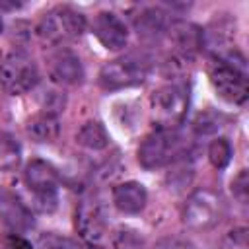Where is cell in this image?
<instances>
[{"instance_id":"6da1fadb","label":"cell","mask_w":249,"mask_h":249,"mask_svg":"<svg viewBox=\"0 0 249 249\" xmlns=\"http://www.w3.org/2000/svg\"><path fill=\"white\" fill-rule=\"evenodd\" d=\"M86 18L84 14L68 8L56 6L43 14L37 23V37L49 47H60L68 41L78 39L86 31Z\"/></svg>"},{"instance_id":"7a4b0ae2","label":"cell","mask_w":249,"mask_h":249,"mask_svg":"<svg viewBox=\"0 0 249 249\" xmlns=\"http://www.w3.org/2000/svg\"><path fill=\"white\" fill-rule=\"evenodd\" d=\"M39 82V68L35 60L21 49H8L0 53V84L12 95H21L33 89Z\"/></svg>"},{"instance_id":"3957f363","label":"cell","mask_w":249,"mask_h":249,"mask_svg":"<svg viewBox=\"0 0 249 249\" xmlns=\"http://www.w3.org/2000/svg\"><path fill=\"white\" fill-rule=\"evenodd\" d=\"M23 179L27 189L33 195V208L51 214L58 206V173L56 169L43 161V160H31L25 165Z\"/></svg>"},{"instance_id":"277c9868","label":"cell","mask_w":249,"mask_h":249,"mask_svg":"<svg viewBox=\"0 0 249 249\" xmlns=\"http://www.w3.org/2000/svg\"><path fill=\"white\" fill-rule=\"evenodd\" d=\"M183 140L175 128H158L148 134L138 146V161L144 169L163 167L179 160Z\"/></svg>"},{"instance_id":"5b68a950","label":"cell","mask_w":249,"mask_h":249,"mask_svg":"<svg viewBox=\"0 0 249 249\" xmlns=\"http://www.w3.org/2000/svg\"><path fill=\"white\" fill-rule=\"evenodd\" d=\"M148 70H150V62L146 56L126 54L103 64L97 80L105 91H117L142 84L148 76Z\"/></svg>"},{"instance_id":"8992f818","label":"cell","mask_w":249,"mask_h":249,"mask_svg":"<svg viewBox=\"0 0 249 249\" xmlns=\"http://www.w3.org/2000/svg\"><path fill=\"white\" fill-rule=\"evenodd\" d=\"M224 198L212 189H196L183 206V224L189 230L204 231L214 228L224 216Z\"/></svg>"},{"instance_id":"52a82bcc","label":"cell","mask_w":249,"mask_h":249,"mask_svg":"<svg viewBox=\"0 0 249 249\" xmlns=\"http://www.w3.org/2000/svg\"><path fill=\"white\" fill-rule=\"evenodd\" d=\"M210 84L216 89V93L233 105H243L249 95V86H247V72L241 66H235L228 60L214 58L210 68H208Z\"/></svg>"},{"instance_id":"ba28073f","label":"cell","mask_w":249,"mask_h":249,"mask_svg":"<svg viewBox=\"0 0 249 249\" xmlns=\"http://www.w3.org/2000/svg\"><path fill=\"white\" fill-rule=\"evenodd\" d=\"M152 111L160 128H175L189 107V88L185 84H167L152 93Z\"/></svg>"},{"instance_id":"9c48e42d","label":"cell","mask_w":249,"mask_h":249,"mask_svg":"<svg viewBox=\"0 0 249 249\" xmlns=\"http://www.w3.org/2000/svg\"><path fill=\"white\" fill-rule=\"evenodd\" d=\"M76 230L80 237L97 243L107 231V216L101 200L93 195L84 196L76 208Z\"/></svg>"},{"instance_id":"30bf717a","label":"cell","mask_w":249,"mask_h":249,"mask_svg":"<svg viewBox=\"0 0 249 249\" xmlns=\"http://www.w3.org/2000/svg\"><path fill=\"white\" fill-rule=\"evenodd\" d=\"M47 72L56 86H78L84 82L82 60L68 47H56L47 56Z\"/></svg>"},{"instance_id":"8fae6325","label":"cell","mask_w":249,"mask_h":249,"mask_svg":"<svg viewBox=\"0 0 249 249\" xmlns=\"http://www.w3.org/2000/svg\"><path fill=\"white\" fill-rule=\"evenodd\" d=\"M0 222L14 233H23L35 224L31 208L6 187H0Z\"/></svg>"},{"instance_id":"7c38bea8","label":"cell","mask_w":249,"mask_h":249,"mask_svg":"<svg viewBox=\"0 0 249 249\" xmlns=\"http://www.w3.org/2000/svg\"><path fill=\"white\" fill-rule=\"evenodd\" d=\"M91 29L97 41L109 51H119L128 41V29L124 21L113 12H99L93 18Z\"/></svg>"},{"instance_id":"4fadbf2b","label":"cell","mask_w":249,"mask_h":249,"mask_svg":"<svg viewBox=\"0 0 249 249\" xmlns=\"http://www.w3.org/2000/svg\"><path fill=\"white\" fill-rule=\"evenodd\" d=\"M230 14H216V18L202 29V47L212 51L218 56L233 51V35H235V21L228 18Z\"/></svg>"},{"instance_id":"5bb4252c","label":"cell","mask_w":249,"mask_h":249,"mask_svg":"<svg viewBox=\"0 0 249 249\" xmlns=\"http://www.w3.org/2000/svg\"><path fill=\"white\" fill-rule=\"evenodd\" d=\"M165 35L175 47L173 54H179L185 58H193V54L202 47V29L185 19H171Z\"/></svg>"},{"instance_id":"9a60e30c","label":"cell","mask_w":249,"mask_h":249,"mask_svg":"<svg viewBox=\"0 0 249 249\" xmlns=\"http://www.w3.org/2000/svg\"><path fill=\"white\" fill-rule=\"evenodd\" d=\"M148 202L146 187L138 181H124L113 187V204L123 214H140Z\"/></svg>"},{"instance_id":"2e32d148","label":"cell","mask_w":249,"mask_h":249,"mask_svg":"<svg viewBox=\"0 0 249 249\" xmlns=\"http://www.w3.org/2000/svg\"><path fill=\"white\" fill-rule=\"evenodd\" d=\"M132 23H134L136 33L144 39H158V37L165 35L167 27H169L167 14L161 8H154V6L142 8L138 14H134Z\"/></svg>"},{"instance_id":"e0dca14e","label":"cell","mask_w":249,"mask_h":249,"mask_svg":"<svg viewBox=\"0 0 249 249\" xmlns=\"http://www.w3.org/2000/svg\"><path fill=\"white\" fill-rule=\"evenodd\" d=\"M25 132L35 142H54L60 134V119L54 113L39 111L25 123Z\"/></svg>"},{"instance_id":"ac0fdd59","label":"cell","mask_w":249,"mask_h":249,"mask_svg":"<svg viewBox=\"0 0 249 249\" xmlns=\"http://www.w3.org/2000/svg\"><path fill=\"white\" fill-rule=\"evenodd\" d=\"M76 142L91 152H101L109 146V134L105 130V126L97 121H88L80 126V130L76 132Z\"/></svg>"},{"instance_id":"d6986e66","label":"cell","mask_w":249,"mask_h":249,"mask_svg":"<svg viewBox=\"0 0 249 249\" xmlns=\"http://www.w3.org/2000/svg\"><path fill=\"white\" fill-rule=\"evenodd\" d=\"M21 161L19 142L6 130H0V171H14Z\"/></svg>"},{"instance_id":"ffe728a7","label":"cell","mask_w":249,"mask_h":249,"mask_svg":"<svg viewBox=\"0 0 249 249\" xmlns=\"http://www.w3.org/2000/svg\"><path fill=\"white\" fill-rule=\"evenodd\" d=\"M208 160L216 169H224L230 160H231V144L228 142V138H214L208 144Z\"/></svg>"},{"instance_id":"44dd1931","label":"cell","mask_w":249,"mask_h":249,"mask_svg":"<svg viewBox=\"0 0 249 249\" xmlns=\"http://www.w3.org/2000/svg\"><path fill=\"white\" fill-rule=\"evenodd\" d=\"M37 249H80V247L74 239L51 231V233H41L39 235Z\"/></svg>"},{"instance_id":"7402d4cb","label":"cell","mask_w":249,"mask_h":249,"mask_svg":"<svg viewBox=\"0 0 249 249\" xmlns=\"http://www.w3.org/2000/svg\"><path fill=\"white\" fill-rule=\"evenodd\" d=\"M222 249H249V230L237 226L222 237Z\"/></svg>"},{"instance_id":"603a6c76","label":"cell","mask_w":249,"mask_h":249,"mask_svg":"<svg viewBox=\"0 0 249 249\" xmlns=\"http://www.w3.org/2000/svg\"><path fill=\"white\" fill-rule=\"evenodd\" d=\"M231 193H233V196H235V200L239 204L245 206L249 202V173H247V169H241L233 177V181H231Z\"/></svg>"},{"instance_id":"cb8c5ba5","label":"cell","mask_w":249,"mask_h":249,"mask_svg":"<svg viewBox=\"0 0 249 249\" xmlns=\"http://www.w3.org/2000/svg\"><path fill=\"white\" fill-rule=\"evenodd\" d=\"M191 179H193V167H191V165H187V163H179V165L175 167V171H171V173L167 175L169 189L173 187L175 191H179V189L187 187V185L191 183Z\"/></svg>"},{"instance_id":"d4e9b609","label":"cell","mask_w":249,"mask_h":249,"mask_svg":"<svg viewBox=\"0 0 249 249\" xmlns=\"http://www.w3.org/2000/svg\"><path fill=\"white\" fill-rule=\"evenodd\" d=\"M142 239L132 230H119L115 235V247L117 249H140Z\"/></svg>"},{"instance_id":"484cf974","label":"cell","mask_w":249,"mask_h":249,"mask_svg":"<svg viewBox=\"0 0 249 249\" xmlns=\"http://www.w3.org/2000/svg\"><path fill=\"white\" fill-rule=\"evenodd\" d=\"M218 121L210 115V113H200L198 117H196V121H195V130L198 132V134H212V132H216L218 130Z\"/></svg>"},{"instance_id":"4316f807","label":"cell","mask_w":249,"mask_h":249,"mask_svg":"<svg viewBox=\"0 0 249 249\" xmlns=\"http://www.w3.org/2000/svg\"><path fill=\"white\" fill-rule=\"evenodd\" d=\"M2 249H33V245L23 239L19 233H10L2 241Z\"/></svg>"},{"instance_id":"83f0119b","label":"cell","mask_w":249,"mask_h":249,"mask_svg":"<svg viewBox=\"0 0 249 249\" xmlns=\"http://www.w3.org/2000/svg\"><path fill=\"white\" fill-rule=\"evenodd\" d=\"M154 249H193V247L179 237H163L154 245Z\"/></svg>"},{"instance_id":"f1b7e54d","label":"cell","mask_w":249,"mask_h":249,"mask_svg":"<svg viewBox=\"0 0 249 249\" xmlns=\"http://www.w3.org/2000/svg\"><path fill=\"white\" fill-rule=\"evenodd\" d=\"M21 2H8V0H0V10H18L21 8Z\"/></svg>"},{"instance_id":"f546056e","label":"cell","mask_w":249,"mask_h":249,"mask_svg":"<svg viewBox=\"0 0 249 249\" xmlns=\"http://www.w3.org/2000/svg\"><path fill=\"white\" fill-rule=\"evenodd\" d=\"M86 249H103V247H101V245H97V243H89Z\"/></svg>"},{"instance_id":"4dcf8cb0","label":"cell","mask_w":249,"mask_h":249,"mask_svg":"<svg viewBox=\"0 0 249 249\" xmlns=\"http://www.w3.org/2000/svg\"><path fill=\"white\" fill-rule=\"evenodd\" d=\"M4 31V21H2V16H0V33Z\"/></svg>"}]
</instances>
